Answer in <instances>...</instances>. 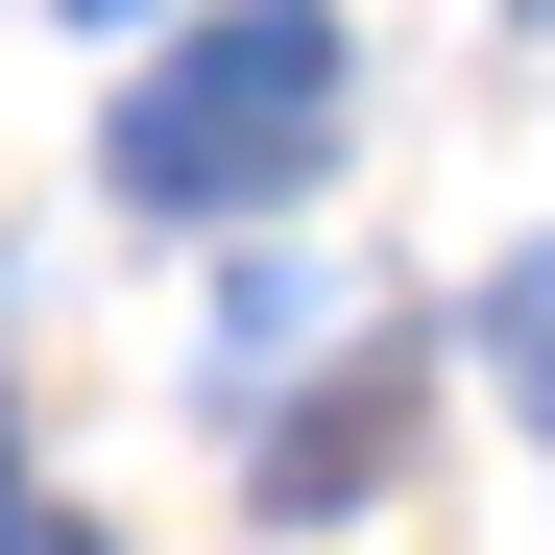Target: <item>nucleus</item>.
<instances>
[{
  "label": "nucleus",
  "instance_id": "obj_1",
  "mask_svg": "<svg viewBox=\"0 0 555 555\" xmlns=\"http://www.w3.org/2000/svg\"><path fill=\"white\" fill-rule=\"evenodd\" d=\"M314 169H338V0H218L194 49H145V98H121L145 218H266Z\"/></svg>",
  "mask_w": 555,
  "mask_h": 555
},
{
  "label": "nucleus",
  "instance_id": "obj_2",
  "mask_svg": "<svg viewBox=\"0 0 555 555\" xmlns=\"http://www.w3.org/2000/svg\"><path fill=\"white\" fill-rule=\"evenodd\" d=\"M483 338H507V387L555 411V266H507V291H483Z\"/></svg>",
  "mask_w": 555,
  "mask_h": 555
},
{
  "label": "nucleus",
  "instance_id": "obj_3",
  "mask_svg": "<svg viewBox=\"0 0 555 555\" xmlns=\"http://www.w3.org/2000/svg\"><path fill=\"white\" fill-rule=\"evenodd\" d=\"M25 555H98V531H25Z\"/></svg>",
  "mask_w": 555,
  "mask_h": 555
},
{
  "label": "nucleus",
  "instance_id": "obj_4",
  "mask_svg": "<svg viewBox=\"0 0 555 555\" xmlns=\"http://www.w3.org/2000/svg\"><path fill=\"white\" fill-rule=\"evenodd\" d=\"M73 25H121V0H73Z\"/></svg>",
  "mask_w": 555,
  "mask_h": 555
},
{
  "label": "nucleus",
  "instance_id": "obj_5",
  "mask_svg": "<svg viewBox=\"0 0 555 555\" xmlns=\"http://www.w3.org/2000/svg\"><path fill=\"white\" fill-rule=\"evenodd\" d=\"M0 555H25V531H0Z\"/></svg>",
  "mask_w": 555,
  "mask_h": 555
}]
</instances>
